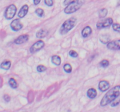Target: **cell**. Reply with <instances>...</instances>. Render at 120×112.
Listing matches in <instances>:
<instances>
[{"mask_svg":"<svg viewBox=\"0 0 120 112\" xmlns=\"http://www.w3.org/2000/svg\"><path fill=\"white\" fill-rule=\"evenodd\" d=\"M41 2V0H34V4L35 5H37Z\"/></svg>","mask_w":120,"mask_h":112,"instance_id":"cell-30","label":"cell"},{"mask_svg":"<svg viewBox=\"0 0 120 112\" xmlns=\"http://www.w3.org/2000/svg\"><path fill=\"white\" fill-rule=\"evenodd\" d=\"M112 29L114 31L120 33V24L118 23H112Z\"/></svg>","mask_w":120,"mask_h":112,"instance_id":"cell-24","label":"cell"},{"mask_svg":"<svg viewBox=\"0 0 120 112\" xmlns=\"http://www.w3.org/2000/svg\"><path fill=\"white\" fill-rule=\"evenodd\" d=\"M97 91L94 88H90L87 92V95L90 99H94L97 96Z\"/></svg>","mask_w":120,"mask_h":112,"instance_id":"cell-14","label":"cell"},{"mask_svg":"<svg viewBox=\"0 0 120 112\" xmlns=\"http://www.w3.org/2000/svg\"><path fill=\"white\" fill-rule=\"evenodd\" d=\"M108 14V10L106 8H102L98 11V16L100 18H104Z\"/></svg>","mask_w":120,"mask_h":112,"instance_id":"cell-18","label":"cell"},{"mask_svg":"<svg viewBox=\"0 0 120 112\" xmlns=\"http://www.w3.org/2000/svg\"><path fill=\"white\" fill-rule=\"evenodd\" d=\"M4 100L6 102H9L11 100L10 96L9 95H8V94H5L4 96Z\"/></svg>","mask_w":120,"mask_h":112,"instance_id":"cell-28","label":"cell"},{"mask_svg":"<svg viewBox=\"0 0 120 112\" xmlns=\"http://www.w3.org/2000/svg\"><path fill=\"white\" fill-rule=\"evenodd\" d=\"M85 0H73L67 5L64 10L66 14H70L78 10L84 4Z\"/></svg>","mask_w":120,"mask_h":112,"instance_id":"cell-2","label":"cell"},{"mask_svg":"<svg viewBox=\"0 0 120 112\" xmlns=\"http://www.w3.org/2000/svg\"><path fill=\"white\" fill-rule=\"evenodd\" d=\"M107 47L109 49L112 50H120V40H116L107 43Z\"/></svg>","mask_w":120,"mask_h":112,"instance_id":"cell-8","label":"cell"},{"mask_svg":"<svg viewBox=\"0 0 120 112\" xmlns=\"http://www.w3.org/2000/svg\"><path fill=\"white\" fill-rule=\"evenodd\" d=\"M52 62L53 64L55 65H60L61 64V58L59 56H53L52 57Z\"/></svg>","mask_w":120,"mask_h":112,"instance_id":"cell-17","label":"cell"},{"mask_svg":"<svg viewBox=\"0 0 120 112\" xmlns=\"http://www.w3.org/2000/svg\"><path fill=\"white\" fill-rule=\"evenodd\" d=\"M69 55L73 58H76V57H78V53L74 50H70L69 51Z\"/></svg>","mask_w":120,"mask_h":112,"instance_id":"cell-26","label":"cell"},{"mask_svg":"<svg viewBox=\"0 0 120 112\" xmlns=\"http://www.w3.org/2000/svg\"><path fill=\"white\" fill-rule=\"evenodd\" d=\"M28 40H29V36L28 35H22L15 40L14 43L16 44H21L26 42Z\"/></svg>","mask_w":120,"mask_h":112,"instance_id":"cell-10","label":"cell"},{"mask_svg":"<svg viewBox=\"0 0 120 112\" xmlns=\"http://www.w3.org/2000/svg\"><path fill=\"white\" fill-rule=\"evenodd\" d=\"M120 103V98H119V96L118 98H116V99L113 100L112 102H111V106L112 107H115V106H117Z\"/></svg>","mask_w":120,"mask_h":112,"instance_id":"cell-23","label":"cell"},{"mask_svg":"<svg viewBox=\"0 0 120 112\" xmlns=\"http://www.w3.org/2000/svg\"><path fill=\"white\" fill-rule=\"evenodd\" d=\"M100 41L102 43L104 44H107L110 41V36L108 35H101L100 37Z\"/></svg>","mask_w":120,"mask_h":112,"instance_id":"cell-16","label":"cell"},{"mask_svg":"<svg viewBox=\"0 0 120 112\" xmlns=\"http://www.w3.org/2000/svg\"><path fill=\"white\" fill-rule=\"evenodd\" d=\"M63 69L67 73H70L72 71V67H71V65L69 64H66L65 65H64Z\"/></svg>","mask_w":120,"mask_h":112,"instance_id":"cell-20","label":"cell"},{"mask_svg":"<svg viewBox=\"0 0 120 112\" xmlns=\"http://www.w3.org/2000/svg\"><path fill=\"white\" fill-rule=\"evenodd\" d=\"M35 13L37 14V15L39 17H43L45 15L44 10L42 9H41V8H38V9H36V10H35Z\"/></svg>","mask_w":120,"mask_h":112,"instance_id":"cell-21","label":"cell"},{"mask_svg":"<svg viewBox=\"0 0 120 112\" xmlns=\"http://www.w3.org/2000/svg\"><path fill=\"white\" fill-rule=\"evenodd\" d=\"M28 9H29V7H28V5L25 4L22 6L21 9H20L18 14V17L20 18H22L24 16H25L28 12Z\"/></svg>","mask_w":120,"mask_h":112,"instance_id":"cell-11","label":"cell"},{"mask_svg":"<svg viewBox=\"0 0 120 112\" xmlns=\"http://www.w3.org/2000/svg\"><path fill=\"white\" fill-rule=\"evenodd\" d=\"M36 69H37V71H38L39 72H45V71L46 70L47 68L45 66H44V65H39L38 66H37V68H36Z\"/></svg>","mask_w":120,"mask_h":112,"instance_id":"cell-25","label":"cell"},{"mask_svg":"<svg viewBox=\"0 0 120 112\" xmlns=\"http://www.w3.org/2000/svg\"><path fill=\"white\" fill-rule=\"evenodd\" d=\"M110 85L107 80H101L98 84V89L101 92H105L110 88Z\"/></svg>","mask_w":120,"mask_h":112,"instance_id":"cell-9","label":"cell"},{"mask_svg":"<svg viewBox=\"0 0 120 112\" xmlns=\"http://www.w3.org/2000/svg\"><path fill=\"white\" fill-rule=\"evenodd\" d=\"M45 43L42 40H39L34 43L30 48V52L31 53H34L35 52H37L39 50L42 49L44 47Z\"/></svg>","mask_w":120,"mask_h":112,"instance_id":"cell-6","label":"cell"},{"mask_svg":"<svg viewBox=\"0 0 120 112\" xmlns=\"http://www.w3.org/2000/svg\"><path fill=\"white\" fill-rule=\"evenodd\" d=\"M92 33V29L90 26H86L82 30V35L83 37H87Z\"/></svg>","mask_w":120,"mask_h":112,"instance_id":"cell-12","label":"cell"},{"mask_svg":"<svg viewBox=\"0 0 120 112\" xmlns=\"http://www.w3.org/2000/svg\"><path fill=\"white\" fill-rule=\"evenodd\" d=\"M113 23V20L111 18L103 19L101 21L97 22L96 26L98 29H103V28H107L111 26Z\"/></svg>","mask_w":120,"mask_h":112,"instance_id":"cell-5","label":"cell"},{"mask_svg":"<svg viewBox=\"0 0 120 112\" xmlns=\"http://www.w3.org/2000/svg\"><path fill=\"white\" fill-rule=\"evenodd\" d=\"M71 1H72L71 0H64L63 4H64V5H68L71 2Z\"/></svg>","mask_w":120,"mask_h":112,"instance_id":"cell-29","label":"cell"},{"mask_svg":"<svg viewBox=\"0 0 120 112\" xmlns=\"http://www.w3.org/2000/svg\"><path fill=\"white\" fill-rule=\"evenodd\" d=\"M8 83H9V85L13 89H16L18 87V84L16 82V81L15 80V79L14 78H10L8 81Z\"/></svg>","mask_w":120,"mask_h":112,"instance_id":"cell-19","label":"cell"},{"mask_svg":"<svg viewBox=\"0 0 120 112\" xmlns=\"http://www.w3.org/2000/svg\"><path fill=\"white\" fill-rule=\"evenodd\" d=\"M10 26L12 30L17 32L21 30L23 28V24L19 19H14V21H12Z\"/></svg>","mask_w":120,"mask_h":112,"instance_id":"cell-7","label":"cell"},{"mask_svg":"<svg viewBox=\"0 0 120 112\" xmlns=\"http://www.w3.org/2000/svg\"><path fill=\"white\" fill-rule=\"evenodd\" d=\"M76 19L75 18H71L70 19L66 20L61 26L60 29V33L62 35H64L71 30L75 26Z\"/></svg>","mask_w":120,"mask_h":112,"instance_id":"cell-3","label":"cell"},{"mask_svg":"<svg viewBox=\"0 0 120 112\" xmlns=\"http://www.w3.org/2000/svg\"><path fill=\"white\" fill-rule=\"evenodd\" d=\"M45 4L48 7H52L53 5V0H45Z\"/></svg>","mask_w":120,"mask_h":112,"instance_id":"cell-27","label":"cell"},{"mask_svg":"<svg viewBox=\"0 0 120 112\" xmlns=\"http://www.w3.org/2000/svg\"><path fill=\"white\" fill-rule=\"evenodd\" d=\"M117 5H120V0H118V1H117Z\"/></svg>","mask_w":120,"mask_h":112,"instance_id":"cell-31","label":"cell"},{"mask_svg":"<svg viewBox=\"0 0 120 112\" xmlns=\"http://www.w3.org/2000/svg\"><path fill=\"white\" fill-rule=\"evenodd\" d=\"M11 66V63L9 60H4L0 65V68L4 70H8Z\"/></svg>","mask_w":120,"mask_h":112,"instance_id":"cell-15","label":"cell"},{"mask_svg":"<svg viewBox=\"0 0 120 112\" xmlns=\"http://www.w3.org/2000/svg\"><path fill=\"white\" fill-rule=\"evenodd\" d=\"M48 33L49 32L46 29H41L36 33V36L38 38H44L48 35Z\"/></svg>","mask_w":120,"mask_h":112,"instance_id":"cell-13","label":"cell"},{"mask_svg":"<svg viewBox=\"0 0 120 112\" xmlns=\"http://www.w3.org/2000/svg\"><path fill=\"white\" fill-rule=\"evenodd\" d=\"M16 12V7L14 4H11L8 6L4 13V16L7 19L9 20L15 16Z\"/></svg>","mask_w":120,"mask_h":112,"instance_id":"cell-4","label":"cell"},{"mask_svg":"<svg viewBox=\"0 0 120 112\" xmlns=\"http://www.w3.org/2000/svg\"><path fill=\"white\" fill-rule=\"evenodd\" d=\"M109 64H110L109 61L108 60H102L101 61L100 63V66L104 68L107 67V66L109 65Z\"/></svg>","mask_w":120,"mask_h":112,"instance_id":"cell-22","label":"cell"},{"mask_svg":"<svg viewBox=\"0 0 120 112\" xmlns=\"http://www.w3.org/2000/svg\"><path fill=\"white\" fill-rule=\"evenodd\" d=\"M120 95V85L114 86L105 95L100 102V105L101 106H105L111 103V102L118 98Z\"/></svg>","mask_w":120,"mask_h":112,"instance_id":"cell-1","label":"cell"}]
</instances>
